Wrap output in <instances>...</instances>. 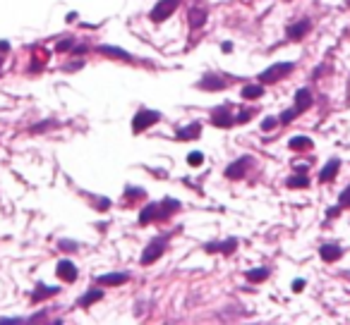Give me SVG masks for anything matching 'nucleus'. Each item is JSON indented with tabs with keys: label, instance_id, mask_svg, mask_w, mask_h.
<instances>
[{
	"label": "nucleus",
	"instance_id": "f8f14e48",
	"mask_svg": "<svg viewBox=\"0 0 350 325\" xmlns=\"http://www.w3.org/2000/svg\"><path fill=\"white\" fill-rule=\"evenodd\" d=\"M338 170H341V160H338V158H331L329 165H324V170L319 172V180L322 182H333L336 180V175H338Z\"/></svg>",
	"mask_w": 350,
	"mask_h": 325
},
{
	"label": "nucleus",
	"instance_id": "20e7f679",
	"mask_svg": "<svg viewBox=\"0 0 350 325\" xmlns=\"http://www.w3.org/2000/svg\"><path fill=\"white\" fill-rule=\"evenodd\" d=\"M163 251H166V237H158L142 251V265H151L156 258L163 256Z\"/></svg>",
	"mask_w": 350,
	"mask_h": 325
},
{
	"label": "nucleus",
	"instance_id": "9d476101",
	"mask_svg": "<svg viewBox=\"0 0 350 325\" xmlns=\"http://www.w3.org/2000/svg\"><path fill=\"white\" fill-rule=\"evenodd\" d=\"M235 246H238V239H235V237H228V239H226V242H211V244H206V246H204V249H206V251L211 253V251H221V253H233L235 251Z\"/></svg>",
	"mask_w": 350,
	"mask_h": 325
},
{
	"label": "nucleus",
	"instance_id": "a878e982",
	"mask_svg": "<svg viewBox=\"0 0 350 325\" xmlns=\"http://www.w3.org/2000/svg\"><path fill=\"white\" fill-rule=\"evenodd\" d=\"M261 93H264V89H261V86H245V89H242V98L252 100V98H259Z\"/></svg>",
	"mask_w": 350,
	"mask_h": 325
},
{
	"label": "nucleus",
	"instance_id": "0eeeda50",
	"mask_svg": "<svg viewBox=\"0 0 350 325\" xmlns=\"http://www.w3.org/2000/svg\"><path fill=\"white\" fill-rule=\"evenodd\" d=\"M312 29V24H310V19H300V22H295L293 27H288V38L290 41H300V38H304V34Z\"/></svg>",
	"mask_w": 350,
	"mask_h": 325
},
{
	"label": "nucleus",
	"instance_id": "4468645a",
	"mask_svg": "<svg viewBox=\"0 0 350 325\" xmlns=\"http://www.w3.org/2000/svg\"><path fill=\"white\" fill-rule=\"evenodd\" d=\"M312 105V93H310V89H297L295 91V108L300 110H307Z\"/></svg>",
	"mask_w": 350,
	"mask_h": 325
},
{
	"label": "nucleus",
	"instance_id": "4c0bfd02",
	"mask_svg": "<svg viewBox=\"0 0 350 325\" xmlns=\"http://www.w3.org/2000/svg\"><path fill=\"white\" fill-rule=\"evenodd\" d=\"M10 50V43L8 41H0V53H8Z\"/></svg>",
	"mask_w": 350,
	"mask_h": 325
},
{
	"label": "nucleus",
	"instance_id": "2eb2a0df",
	"mask_svg": "<svg viewBox=\"0 0 350 325\" xmlns=\"http://www.w3.org/2000/svg\"><path fill=\"white\" fill-rule=\"evenodd\" d=\"M319 253H322L324 261L333 263V261H338V258L343 256V249H341V246H336V244H324L322 251H319Z\"/></svg>",
	"mask_w": 350,
	"mask_h": 325
},
{
	"label": "nucleus",
	"instance_id": "1a4fd4ad",
	"mask_svg": "<svg viewBox=\"0 0 350 325\" xmlns=\"http://www.w3.org/2000/svg\"><path fill=\"white\" fill-rule=\"evenodd\" d=\"M56 273H58V278H63L65 282L77 280V268H74L72 261H60L58 263V268H56Z\"/></svg>",
	"mask_w": 350,
	"mask_h": 325
},
{
	"label": "nucleus",
	"instance_id": "dca6fc26",
	"mask_svg": "<svg viewBox=\"0 0 350 325\" xmlns=\"http://www.w3.org/2000/svg\"><path fill=\"white\" fill-rule=\"evenodd\" d=\"M199 134H202V125L192 122V125L183 127V129L178 132V139H180V141H190V139H197Z\"/></svg>",
	"mask_w": 350,
	"mask_h": 325
},
{
	"label": "nucleus",
	"instance_id": "2f4dec72",
	"mask_svg": "<svg viewBox=\"0 0 350 325\" xmlns=\"http://www.w3.org/2000/svg\"><path fill=\"white\" fill-rule=\"evenodd\" d=\"M276 125H278L276 118H264V122H261V129H264V132H269V129H274Z\"/></svg>",
	"mask_w": 350,
	"mask_h": 325
},
{
	"label": "nucleus",
	"instance_id": "7c9ffc66",
	"mask_svg": "<svg viewBox=\"0 0 350 325\" xmlns=\"http://www.w3.org/2000/svg\"><path fill=\"white\" fill-rule=\"evenodd\" d=\"M70 48H72V41H70V38H63V41H58V45H56L58 53H65V50H70Z\"/></svg>",
	"mask_w": 350,
	"mask_h": 325
},
{
	"label": "nucleus",
	"instance_id": "a211bd4d",
	"mask_svg": "<svg viewBox=\"0 0 350 325\" xmlns=\"http://www.w3.org/2000/svg\"><path fill=\"white\" fill-rule=\"evenodd\" d=\"M204 22H206V10L204 8H192L190 10V27L199 29V27H204Z\"/></svg>",
	"mask_w": 350,
	"mask_h": 325
},
{
	"label": "nucleus",
	"instance_id": "4be33fe9",
	"mask_svg": "<svg viewBox=\"0 0 350 325\" xmlns=\"http://www.w3.org/2000/svg\"><path fill=\"white\" fill-rule=\"evenodd\" d=\"M286 184L290 187V189H307V187H310V177H304V175H295V177H290Z\"/></svg>",
	"mask_w": 350,
	"mask_h": 325
},
{
	"label": "nucleus",
	"instance_id": "f704fd0d",
	"mask_svg": "<svg viewBox=\"0 0 350 325\" xmlns=\"http://www.w3.org/2000/svg\"><path fill=\"white\" fill-rule=\"evenodd\" d=\"M343 208L341 206H336V208H329V210H326V218H336L338 215V213H341Z\"/></svg>",
	"mask_w": 350,
	"mask_h": 325
},
{
	"label": "nucleus",
	"instance_id": "c756f323",
	"mask_svg": "<svg viewBox=\"0 0 350 325\" xmlns=\"http://www.w3.org/2000/svg\"><path fill=\"white\" fill-rule=\"evenodd\" d=\"M51 127H58V122H51V120H48V122L34 125V127H31V132H34V134H38V132H46V129H51Z\"/></svg>",
	"mask_w": 350,
	"mask_h": 325
},
{
	"label": "nucleus",
	"instance_id": "f257e3e1",
	"mask_svg": "<svg viewBox=\"0 0 350 325\" xmlns=\"http://www.w3.org/2000/svg\"><path fill=\"white\" fill-rule=\"evenodd\" d=\"M293 63H278V65H271L269 70H264V72L259 74V81L261 84H274V81H281L283 77H288V74L293 72Z\"/></svg>",
	"mask_w": 350,
	"mask_h": 325
},
{
	"label": "nucleus",
	"instance_id": "f3484780",
	"mask_svg": "<svg viewBox=\"0 0 350 325\" xmlns=\"http://www.w3.org/2000/svg\"><path fill=\"white\" fill-rule=\"evenodd\" d=\"M151 220H158V206L156 203H149V206L142 208V213H139V223L142 225H149Z\"/></svg>",
	"mask_w": 350,
	"mask_h": 325
},
{
	"label": "nucleus",
	"instance_id": "5701e85b",
	"mask_svg": "<svg viewBox=\"0 0 350 325\" xmlns=\"http://www.w3.org/2000/svg\"><path fill=\"white\" fill-rule=\"evenodd\" d=\"M51 294H58V287H46V285H38L31 299H34V301H38V299H46V297H51Z\"/></svg>",
	"mask_w": 350,
	"mask_h": 325
},
{
	"label": "nucleus",
	"instance_id": "cd10ccee",
	"mask_svg": "<svg viewBox=\"0 0 350 325\" xmlns=\"http://www.w3.org/2000/svg\"><path fill=\"white\" fill-rule=\"evenodd\" d=\"M252 115H254V110H242L238 118L233 120V125H245V122H247V120L252 118Z\"/></svg>",
	"mask_w": 350,
	"mask_h": 325
},
{
	"label": "nucleus",
	"instance_id": "72a5a7b5",
	"mask_svg": "<svg viewBox=\"0 0 350 325\" xmlns=\"http://www.w3.org/2000/svg\"><path fill=\"white\" fill-rule=\"evenodd\" d=\"M60 249H65V251H74V249H77V244H74V242H60Z\"/></svg>",
	"mask_w": 350,
	"mask_h": 325
},
{
	"label": "nucleus",
	"instance_id": "423d86ee",
	"mask_svg": "<svg viewBox=\"0 0 350 325\" xmlns=\"http://www.w3.org/2000/svg\"><path fill=\"white\" fill-rule=\"evenodd\" d=\"M211 122H213L216 127H231V125H233L231 105H218V108H213V113H211Z\"/></svg>",
	"mask_w": 350,
	"mask_h": 325
},
{
	"label": "nucleus",
	"instance_id": "c9c22d12",
	"mask_svg": "<svg viewBox=\"0 0 350 325\" xmlns=\"http://www.w3.org/2000/svg\"><path fill=\"white\" fill-rule=\"evenodd\" d=\"M293 289H295V292H302V289H304V280H295L293 282Z\"/></svg>",
	"mask_w": 350,
	"mask_h": 325
},
{
	"label": "nucleus",
	"instance_id": "b1692460",
	"mask_svg": "<svg viewBox=\"0 0 350 325\" xmlns=\"http://www.w3.org/2000/svg\"><path fill=\"white\" fill-rule=\"evenodd\" d=\"M269 278V270L267 268H254V270L247 273V280L249 282H264Z\"/></svg>",
	"mask_w": 350,
	"mask_h": 325
},
{
	"label": "nucleus",
	"instance_id": "58836bf2",
	"mask_svg": "<svg viewBox=\"0 0 350 325\" xmlns=\"http://www.w3.org/2000/svg\"><path fill=\"white\" fill-rule=\"evenodd\" d=\"M221 50H223V53H231V50H233V43H228V41H226V43L221 45Z\"/></svg>",
	"mask_w": 350,
	"mask_h": 325
},
{
	"label": "nucleus",
	"instance_id": "6e6552de",
	"mask_svg": "<svg viewBox=\"0 0 350 325\" xmlns=\"http://www.w3.org/2000/svg\"><path fill=\"white\" fill-rule=\"evenodd\" d=\"M199 89L204 91H223L226 89V81L221 77H216V74H204L202 81H199Z\"/></svg>",
	"mask_w": 350,
	"mask_h": 325
},
{
	"label": "nucleus",
	"instance_id": "473e14b6",
	"mask_svg": "<svg viewBox=\"0 0 350 325\" xmlns=\"http://www.w3.org/2000/svg\"><path fill=\"white\" fill-rule=\"evenodd\" d=\"M125 196H144V189H139V187H127V189H125Z\"/></svg>",
	"mask_w": 350,
	"mask_h": 325
},
{
	"label": "nucleus",
	"instance_id": "6ab92c4d",
	"mask_svg": "<svg viewBox=\"0 0 350 325\" xmlns=\"http://www.w3.org/2000/svg\"><path fill=\"white\" fill-rule=\"evenodd\" d=\"M178 208H180V203L175 199H166L161 206H158V220H166V218L170 215L173 210H178Z\"/></svg>",
	"mask_w": 350,
	"mask_h": 325
},
{
	"label": "nucleus",
	"instance_id": "7ed1b4c3",
	"mask_svg": "<svg viewBox=\"0 0 350 325\" xmlns=\"http://www.w3.org/2000/svg\"><path fill=\"white\" fill-rule=\"evenodd\" d=\"M178 3H180V0H158L156 8L149 12V19H151V22H156V24H158V22H166V19L175 12Z\"/></svg>",
	"mask_w": 350,
	"mask_h": 325
},
{
	"label": "nucleus",
	"instance_id": "ddd939ff",
	"mask_svg": "<svg viewBox=\"0 0 350 325\" xmlns=\"http://www.w3.org/2000/svg\"><path fill=\"white\" fill-rule=\"evenodd\" d=\"M99 53L108 55V58H115V60H125V63H129V60H132V55H129L127 50L115 48V45H99Z\"/></svg>",
	"mask_w": 350,
	"mask_h": 325
},
{
	"label": "nucleus",
	"instance_id": "393cba45",
	"mask_svg": "<svg viewBox=\"0 0 350 325\" xmlns=\"http://www.w3.org/2000/svg\"><path fill=\"white\" fill-rule=\"evenodd\" d=\"M297 115H300V110H297V108L283 110V113H281V118H278V125H290V122H293V120L297 118Z\"/></svg>",
	"mask_w": 350,
	"mask_h": 325
},
{
	"label": "nucleus",
	"instance_id": "aec40b11",
	"mask_svg": "<svg viewBox=\"0 0 350 325\" xmlns=\"http://www.w3.org/2000/svg\"><path fill=\"white\" fill-rule=\"evenodd\" d=\"M288 146H290V151H304V148H312V141L307 136H293Z\"/></svg>",
	"mask_w": 350,
	"mask_h": 325
},
{
	"label": "nucleus",
	"instance_id": "39448f33",
	"mask_svg": "<svg viewBox=\"0 0 350 325\" xmlns=\"http://www.w3.org/2000/svg\"><path fill=\"white\" fill-rule=\"evenodd\" d=\"M247 168H249V158L242 155L240 160H235L233 165L226 168V177H231V180H242V177L247 175Z\"/></svg>",
	"mask_w": 350,
	"mask_h": 325
},
{
	"label": "nucleus",
	"instance_id": "c85d7f7f",
	"mask_svg": "<svg viewBox=\"0 0 350 325\" xmlns=\"http://www.w3.org/2000/svg\"><path fill=\"white\" fill-rule=\"evenodd\" d=\"M338 206H341V208H350V187L341 191V196H338Z\"/></svg>",
	"mask_w": 350,
	"mask_h": 325
},
{
	"label": "nucleus",
	"instance_id": "bb28decb",
	"mask_svg": "<svg viewBox=\"0 0 350 325\" xmlns=\"http://www.w3.org/2000/svg\"><path fill=\"white\" fill-rule=\"evenodd\" d=\"M187 162H190L192 168H199V165L204 162V153L202 151H192V153L187 155Z\"/></svg>",
	"mask_w": 350,
	"mask_h": 325
},
{
	"label": "nucleus",
	"instance_id": "9b49d317",
	"mask_svg": "<svg viewBox=\"0 0 350 325\" xmlns=\"http://www.w3.org/2000/svg\"><path fill=\"white\" fill-rule=\"evenodd\" d=\"M96 280H99V285H103V287H113V285H122V282H127L129 275L127 273H108V275H99Z\"/></svg>",
	"mask_w": 350,
	"mask_h": 325
},
{
	"label": "nucleus",
	"instance_id": "e433bc0d",
	"mask_svg": "<svg viewBox=\"0 0 350 325\" xmlns=\"http://www.w3.org/2000/svg\"><path fill=\"white\" fill-rule=\"evenodd\" d=\"M82 67H84V63L79 60V63H70V67H67V70H82Z\"/></svg>",
	"mask_w": 350,
	"mask_h": 325
},
{
	"label": "nucleus",
	"instance_id": "412c9836",
	"mask_svg": "<svg viewBox=\"0 0 350 325\" xmlns=\"http://www.w3.org/2000/svg\"><path fill=\"white\" fill-rule=\"evenodd\" d=\"M103 297V292L101 289H89L86 294H84L82 299H79V306H84V308H89L94 304V301H99V299Z\"/></svg>",
	"mask_w": 350,
	"mask_h": 325
},
{
	"label": "nucleus",
	"instance_id": "f03ea898",
	"mask_svg": "<svg viewBox=\"0 0 350 325\" xmlns=\"http://www.w3.org/2000/svg\"><path fill=\"white\" fill-rule=\"evenodd\" d=\"M158 120H161V113H158V110H139L137 115L132 118V132L139 134V132L149 129V127L154 125V122H158Z\"/></svg>",
	"mask_w": 350,
	"mask_h": 325
}]
</instances>
